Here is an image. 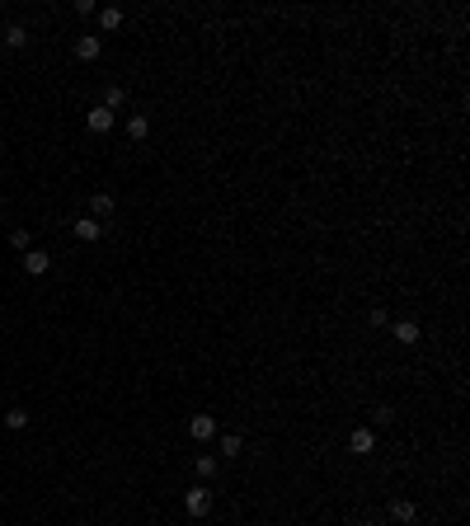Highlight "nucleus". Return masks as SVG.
<instances>
[{
	"instance_id": "obj_6",
	"label": "nucleus",
	"mask_w": 470,
	"mask_h": 526,
	"mask_svg": "<svg viewBox=\"0 0 470 526\" xmlns=\"http://www.w3.org/2000/svg\"><path fill=\"white\" fill-rule=\"evenodd\" d=\"M85 127H90V132H99V137H104V132H113V113L104 109V104H99V109H90V113H85Z\"/></svg>"
},
{
	"instance_id": "obj_11",
	"label": "nucleus",
	"mask_w": 470,
	"mask_h": 526,
	"mask_svg": "<svg viewBox=\"0 0 470 526\" xmlns=\"http://www.w3.org/2000/svg\"><path fill=\"white\" fill-rule=\"evenodd\" d=\"M0 43L19 52V47H29V29H24V24H5V38H0Z\"/></svg>"
},
{
	"instance_id": "obj_20",
	"label": "nucleus",
	"mask_w": 470,
	"mask_h": 526,
	"mask_svg": "<svg viewBox=\"0 0 470 526\" xmlns=\"http://www.w3.org/2000/svg\"><path fill=\"white\" fill-rule=\"evenodd\" d=\"M10 245H15V249H24V254H29V249H33V240H29V231H15V235H10Z\"/></svg>"
},
{
	"instance_id": "obj_1",
	"label": "nucleus",
	"mask_w": 470,
	"mask_h": 526,
	"mask_svg": "<svg viewBox=\"0 0 470 526\" xmlns=\"http://www.w3.org/2000/svg\"><path fill=\"white\" fill-rule=\"evenodd\" d=\"M212 489H203V484H198V489H188L184 494V508H188V517H207V512H212Z\"/></svg>"
},
{
	"instance_id": "obj_17",
	"label": "nucleus",
	"mask_w": 470,
	"mask_h": 526,
	"mask_svg": "<svg viewBox=\"0 0 470 526\" xmlns=\"http://www.w3.org/2000/svg\"><path fill=\"white\" fill-rule=\"evenodd\" d=\"M193 470H198L203 480H212V475H217V456H198V461H193Z\"/></svg>"
},
{
	"instance_id": "obj_18",
	"label": "nucleus",
	"mask_w": 470,
	"mask_h": 526,
	"mask_svg": "<svg viewBox=\"0 0 470 526\" xmlns=\"http://www.w3.org/2000/svg\"><path fill=\"white\" fill-rule=\"evenodd\" d=\"M367 325H372V329H386V325H391V315H386L381 306H372V310H367Z\"/></svg>"
},
{
	"instance_id": "obj_13",
	"label": "nucleus",
	"mask_w": 470,
	"mask_h": 526,
	"mask_svg": "<svg viewBox=\"0 0 470 526\" xmlns=\"http://www.w3.org/2000/svg\"><path fill=\"white\" fill-rule=\"evenodd\" d=\"M99 29H104V33L123 29V10H118V5H104V10H99Z\"/></svg>"
},
{
	"instance_id": "obj_10",
	"label": "nucleus",
	"mask_w": 470,
	"mask_h": 526,
	"mask_svg": "<svg viewBox=\"0 0 470 526\" xmlns=\"http://www.w3.org/2000/svg\"><path fill=\"white\" fill-rule=\"evenodd\" d=\"M127 137L146 141V137H151V118H146V113H132V118H127Z\"/></svg>"
},
{
	"instance_id": "obj_21",
	"label": "nucleus",
	"mask_w": 470,
	"mask_h": 526,
	"mask_svg": "<svg viewBox=\"0 0 470 526\" xmlns=\"http://www.w3.org/2000/svg\"><path fill=\"white\" fill-rule=\"evenodd\" d=\"M353 526H372V522H353Z\"/></svg>"
},
{
	"instance_id": "obj_14",
	"label": "nucleus",
	"mask_w": 470,
	"mask_h": 526,
	"mask_svg": "<svg viewBox=\"0 0 470 526\" xmlns=\"http://www.w3.org/2000/svg\"><path fill=\"white\" fill-rule=\"evenodd\" d=\"M240 451H245V442H240L235 433H226V437H221V461H235Z\"/></svg>"
},
{
	"instance_id": "obj_9",
	"label": "nucleus",
	"mask_w": 470,
	"mask_h": 526,
	"mask_svg": "<svg viewBox=\"0 0 470 526\" xmlns=\"http://www.w3.org/2000/svg\"><path fill=\"white\" fill-rule=\"evenodd\" d=\"M113 207H118V202H113V193H94V198H90V217H94V221H109Z\"/></svg>"
},
{
	"instance_id": "obj_8",
	"label": "nucleus",
	"mask_w": 470,
	"mask_h": 526,
	"mask_svg": "<svg viewBox=\"0 0 470 526\" xmlns=\"http://www.w3.org/2000/svg\"><path fill=\"white\" fill-rule=\"evenodd\" d=\"M47 268H52V259H47L43 249H29V254H24V273H29V278H43Z\"/></svg>"
},
{
	"instance_id": "obj_7",
	"label": "nucleus",
	"mask_w": 470,
	"mask_h": 526,
	"mask_svg": "<svg viewBox=\"0 0 470 526\" xmlns=\"http://www.w3.org/2000/svg\"><path fill=\"white\" fill-rule=\"evenodd\" d=\"M391 334H395L400 343H405V348H414V343L423 339V329L414 325V320H395V325H391Z\"/></svg>"
},
{
	"instance_id": "obj_19",
	"label": "nucleus",
	"mask_w": 470,
	"mask_h": 526,
	"mask_svg": "<svg viewBox=\"0 0 470 526\" xmlns=\"http://www.w3.org/2000/svg\"><path fill=\"white\" fill-rule=\"evenodd\" d=\"M5 428H29V414H24V409H10V414H5Z\"/></svg>"
},
{
	"instance_id": "obj_3",
	"label": "nucleus",
	"mask_w": 470,
	"mask_h": 526,
	"mask_svg": "<svg viewBox=\"0 0 470 526\" xmlns=\"http://www.w3.org/2000/svg\"><path fill=\"white\" fill-rule=\"evenodd\" d=\"M188 437H193V442H212V437H217V418H212V414H193Z\"/></svg>"
},
{
	"instance_id": "obj_12",
	"label": "nucleus",
	"mask_w": 470,
	"mask_h": 526,
	"mask_svg": "<svg viewBox=\"0 0 470 526\" xmlns=\"http://www.w3.org/2000/svg\"><path fill=\"white\" fill-rule=\"evenodd\" d=\"M391 517L395 522H414V517H419V508H414V503H409V498H391Z\"/></svg>"
},
{
	"instance_id": "obj_4",
	"label": "nucleus",
	"mask_w": 470,
	"mask_h": 526,
	"mask_svg": "<svg viewBox=\"0 0 470 526\" xmlns=\"http://www.w3.org/2000/svg\"><path fill=\"white\" fill-rule=\"evenodd\" d=\"M71 231H76L85 245H94V240H104V221H94V217H76V221H71Z\"/></svg>"
},
{
	"instance_id": "obj_15",
	"label": "nucleus",
	"mask_w": 470,
	"mask_h": 526,
	"mask_svg": "<svg viewBox=\"0 0 470 526\" xmlns=\"http://www.w3.org/2000/svg\"><path fill=\"white\" fill-rule=\"evenodd\" d=\"M391 423H395V409L391 404H376L372 409V428H391Z\"/></svg>"
},
{
	"instance_id": "obj_22",
	"label": "nucleus",
	"mask_w": 470,
	"mask_h": 526,
	"mask_svg": "<svg viewBox=\"0 0 470 526\" xmlns=\"http://www.w3.org/2000/svg\"><path fill=\"white\" fill-rule=\"evenodd\" d=\"M0 80H5V71H0Z\"/></svg>"
},
{
	"instance_id": "obj_2",
	"label": "nucleus",
	"mask_w": 470,
	"mask_h": 526,
	"mask_svg": "<svg viewBox=\"0 0 470 526\" xmlns=\"http://www.w3.org/2000/svg\"><path fill=\"white\" fill-rule=\"evenodd\" d=\"M348 451H353V456H372L376 451V433L372 428H353V433H348Z\"/></svg>"
},
{
	"instance_id": "obj_16",
	"label": "nucleus",
	"mask_w": 470,
	"mask_h": 526,
	"mask_svg": "<svg viewBox=\"0 0 470 526\" xmlns=\"http://www.w3.org/2000/svg\"><path fill=\"white\" fill-rule=\"evenodd\" d=\"M123 99H127V90H123V85H109V90H104V109H123Z\"/></svg>"
},
{
	"instance_id": "obj_5",
	"label": "nucleus",
	"mask_w": 470,
	"mask_h": 526,
	"mask_svg": "<svg viewBox=\"0 0 470 526\" xmlns=\"http://www.w3.org/2000/svg\"><path fill=\"white\" fill-rule=\"evenodd\" d=\"M99 52H104V38H99V33H80L76 38V57L80 62H94Z\"/></svg>"
}]
</instances>
